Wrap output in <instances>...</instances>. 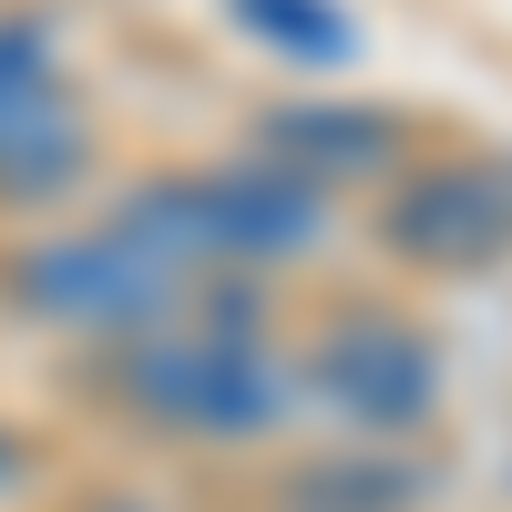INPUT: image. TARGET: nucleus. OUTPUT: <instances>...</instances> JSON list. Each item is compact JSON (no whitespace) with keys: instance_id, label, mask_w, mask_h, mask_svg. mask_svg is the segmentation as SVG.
I'll use <instances>...</instances> for the list:
<instances>
[{"instance_id":"1","label":"nucleus","mask_w":512,"mask_h":512,"mask_svg":"<svg viewBox=\"0 0 512 512\" xmlns=\"http://www.w3.org/2000/svg\"><path fill=\"white\" fill-rule=\"evenodd\" d=\"M123 400L144 420L185 441H256L277 431L287 400H297V369L267 349V328H256L246 297H216V308H175L154 318L144 338H123Z\"/></svg>"},{"instance_id":"2","label":"nucleus","mask_w":512,"mask_h":512,"mask_svg":"<svg viewBox=\"0 0 512 512\" xmlns=\"http://www.w3.org/2000/svg\"><path fill=\"white\" fill-rule=\"evenodd\" d=\"M123 226L154 236L185 277H205V267H287V256L318 246L328 185L287 175L277 154H256V164H226V175H164V185H144L134 205H123Z\"/></svg>"},{"instance_id":"3","label":"nucleus","mask_w":512,"mask_h":512,"mask_svg":"<svg viewBox=\"0 0 512 512\" xmlns=\"http://www.w3.org/2000/svg\"><path fill=\"white\" fill-rule=\"evenodd\" d=\"M175 297H185V267L123 216L21 256V308L52 328H82V338H144L154 318H175Z\"/></svg>"},{"instance_id":"4","label":"nucleus","mask_w":512,"mask_h":512,"mask_svg":"<svg viewBox=\"0 0 512 512\" xmlns=\"http://www.w3.org/2000/svg\"><path fill=\"white\" fill-rule=\"evenodd\" d=\"M308 390L349 420V431L369 441H400L431 420L441 400V359H431V338H420L410 318L390 308H349V318H328V338L308 349Z\"/></svg>"},{"instance_id":"5","label":"nucleus","mask_w":512,"mask_h":512,"mask_svg":"<svg viewBox=\"0 0 512 512\" xmlns=\"http://www.w3.org/2000/svg\"><path fill=\"white\" fill-rule=\"evenodd\" d=\"M390 246L420 256V267H492V256H512V164L502 154L420 164L390 205Z\"/></svg>"},{"instance_id":"6","label":"nucleus","mask_w":512,"mask_h":512,"mask_svg":"<svg viewBox=\"0 0 512 512\" xmlns=\"http://www.w3.org/2000/svg\"><path fill=\"white\" fill-rule=\"evenodd\" d=\"M72 164H82V123L52 72V41L11 21L0 31V195H52L72 185Z\"/></svg>"},{"instance_id":"7","label":"nucleus","mask_w":512,"mask_h":512,"mask_svg":"<svg viewBox=\"0 0 512 512\" xmlns=\"http://www.w3.org/2000/svg\"><path fill=\"white\" fill-rule=\"evenodd\" d=\"M400 144V123L390 113H369V103H297L267 123V154L287 164V175H308V185H338V175H379Z\"/></svg>"},{"instance_id":"8","label":"nucleus","mask_w":512,"mask_h":512,"mask_svg":"<svg viewBox=\"0 0 512 512\" xmlns=\"http://www.w3.org/2000/svg\"><path fill=\"white\" fill-rule=\"evenodd\" d=\"M236 21L287 62H338L349 52V11L338 0H236Z\"/></svg>"},{"instance_id":"9","label":"nucleus","mask_w":512,"mask_h":512,"mask_svg":"<svg viewBox=\"0 0 512 512\" xmlns=\"http://www.w3.org/2000/svg\"><path fill=\"white\" fill-rule=\"evenodd\" d=\"M400 502H410L400 472H308L287 512H400Z\"/></svg>"},{"instance_id":"10","label":"nucleus","mask_w":512,"mask_h":512,"mask_svg":"<svg viewBox=\"0 0 512 512\" xmlns=\"http://www.w3.org/2000/svg\"><path fill=\"white\" fill-rule=\"evenodd\" d=\"M21 472H31V451H21V441H11V431H0V492H11V482H21Z\"/></svg>"},{"instance_id":"11","label":"nucleus","mask_w":512,"mask_h":512,"mask_svg":"<svg viewBox=\"0 0 512 512\" xmlns=\"http://www.w3.org/2000/svg\"><path fill=\"white\" fill-rule=\"evenodd\" d=\"M103 512H144V502H103Z\"/></svg>"}]
</instances>
